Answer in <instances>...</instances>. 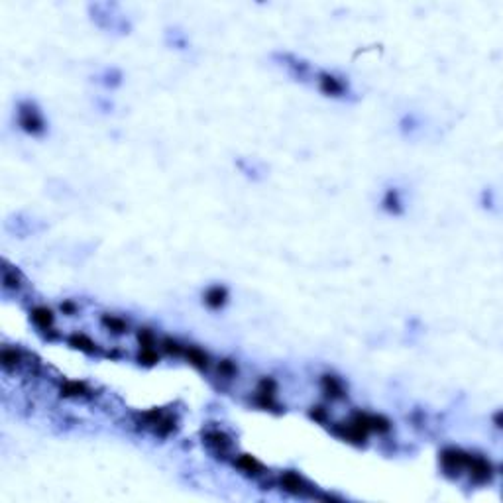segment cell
Returning a JSON list of instances; mask_svg holds the SVG:
<instances>
[{
	"mask_svg": "<svg viewBox=\"0 0 503 503\" xmlns=\"http://www.w3.org/2000/svg\"><path fill=\"white\" fill-rule=\"evenodd\" d=\"M20 124H22L24 130H28V132H31V134L40 132V130L44 128V122H42L38 110H33L30 104L24 106V109L20 110Z\"/></svg>",
	"mask_w": 503,
	"mask_h": 503,
	"instance_id": "1",
	"label": "cell"
},
{
	"mask_svg": "<svg viewBox=\"0 0 503 503\" xmlns=\"http://www.w3.org/2000/svg\"><path fill=\"white\" fill-rule=\"evenodd\" d=\"M224 299H226V293H224V289H220V287H214V289H210L206 293V303L210 307H220L224 303Z\"/></svg>",
	"mask_w": 503,
	"mask_h": 503,
	"instance_id": "2",
	"label": "cell"
},
{
	"mask_svg": "<svg viewBox=\"0 0 503 503\" xmlns=\"http://www.w3.org/2000/svg\"><path fill=\"white\" fill-rule=\"evenodd\" d=\"M51 311H47V309H35L33 311V320L38 322V325L42 327V329H47L49 325H51Z\"/></svg>",
	"mask_w": 503,
	"mask_h": 503,
	"instance_id": "3",
	"label": "cell"
},
{
	"mask_svg": "<svg viewBox=\"0 0 503 503\" xmlns=\"http://www.w3.org/2000/svg\"><path fill=\"white\" fill-rule=\"evenodd\" d=\"M322 89H325L327 93H330V94H336V93H340L342 91V85L334 79V77H329V75H325L322 77Z\"/></svg>",
	"mask_w": 503,
	"mask_h": 503,
	"instance_id": "4",
	"label": "cell"
}]
</instances>
